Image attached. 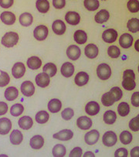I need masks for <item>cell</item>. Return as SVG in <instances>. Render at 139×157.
Returning <instances> with one entry per match:
<instances>
[{
  "mask_svg": "<svg viewBox=\"0 0 139 157\" xmlns=\"http://www.w3.org/2000/svg\"><path fill=\"white\" fill-rule=\"evenodd\" d=\"M19 41V35L15 32H8L2 36V45L6 47H13L17 44Z\"/></svg>",
  "mask_w": 139,
  "mask_h": 157,
  "instance_id": "cell-1",
  "label": "cell"
},
{
  "mask_svg": "<svg viewBox=\"0 0 139 157\" xmlns=\"http://www.w3.org/2000/svg\"><path fill=\"white\" fill-rule=\"evenodd\" d=\"M97 75L100 80L106 81V80L109 79L111 75V69L110 66L107 63L99 64L97 68Z\"/></svg>",
  "mask_w": 139,
  "mask_h": 157,
  "instance_id": "cell-2",
  "label": "cell"
},
{
  "mask_svg": "<svg viewBox=\"0 0 139 157\" xmlns=\"http://www.w3.org/2000/svg\"><path fill=\"white\" fill-rule=\"evenodd\" d=\"M48 28L44 25H39L36 26L33 31L34 38L39 41H43L47 39L48 36Z\"/></svg>",
  "mask_w": 139,
  "mask_h": 157,
  "instance_id": "cell-3",
  "label": "cell"
},
{
  "mask_svg": "<svg viewBox=\"0 0 139 157\" xmlns=\"http://www.w3.org/2000/svg\"><path fill=\"white\" fill-rule=\"evenodd\" d=\"M118 141L117 135L114 132L108 131L103 134V138H102V142L103 144L107 147H111L115 146Z\"/></svg>",
  "mask_w": 139,
  "mask_h": 157,
  "instance_id": "cell-4",
  "label": "cell"
},
{
  "mask_svg": "<svg viewBox=\"0 0 139 157\" xmlns=\"http://www.w3.org/2000/svg\"><path fill=\"white\" fill-rule=\"evenodd\" d=\"M118 38V32L114 29H106L102 33V39L107 44H113Z\"/></svg>",
  "mask_w": 139,
  "mask_h": 157,
  "instance_id": "cell-5",
  "label": "cell"
},
{
  "mask_svg": "<svg viewBox=\"0 0 139 157\" xmlns=\"http://www.w3.org/2000/svg\"><path fill=\"white\" fill-rule=\"evenodd\" d=\"M20 89H21L22 94L26 97H31L33 95L35 92V87L33 84L29 81H26L22 83Z\"/></svg>",
  "mask_w": 139,
  "mask_h": 157,
  "instance_id": "cell-6",
  "label": "cell"
},
{
  "mask_svg": "<svg viewBox=\"0 0 139 157\" xmlns=\"http://www.w3.org/2000/svg\"><path fill=\"white\" fill-rule=\"evenodd\" d=\"M25 72H26V67H25V65L21 62L16 63L12 68V75L16 79L21 78L22 77L24 76Z\"/></svg>",
  "mask_w": 139,
  "mask_h": 157,
  "instance_id": "cell-7",
  "label": "cell"
},
{
  "mask_svg": "<svg viewBox=\"0 0 139 157\" xmlns=\"http://www.w3.org/2000/svg\"><path fill=\"white\" fill-rule=\"evenodd\" d=\"M99 137H100V133H99V132L94 129L88 132L85 135L84 140H85V143L88 145H89V146H93V145L96 144V143H97Z\"/></svg>",
  "mask_w": 139,
  "mask_h": 157,
  "instance_id": "cell-8",
  "label": "cell"
},
{
  "mask_svg": "<svg viewBox=\"0 0 139 157\" xmlns=\"http://www.w3.org/2000/svg\"><path fill=\"white\" fill-rule=\"evenodd\" d=\"M81 51L79 47L76 45L70 46L66 50V55L68 58L72 60H77L81 57Z\"/></svg>",
  "mask_w": 139,
  "mask_h": 157,
  "instance_id": "cell-9",
  "label": "cell"
},
{
  "mask_svg": "<svg viewBox=\"0 0 139 157\" xmlns=\"http://www.w3.org/2000/svg\"><path fill=\"white\" fill-rule=\"evenodd\" d=\"M73 136V132L70 129H63L54 134L53 137L60 141H68Z\"/></svg>",
  "mask_w": 139,
  "mask_h": 157,
  "instance_id": "cell-10",
  "label": "cell"
},
{
  "mask_svg": "<svg viewBox=\"0 0 139 157\" xmlns=\"http://www.w3.org/2000/svg\"><path fill=\"white\" fill-rule=\"evenodd\" d=\"M134 38L129 33H124L119 38V44L124 49H128L131 47L133 44Z\"/></svg>",
  "mask_w": 139,
  "mask_h": 157,
  "instance_id": "cell-11",
  "label": "cell"
},
{
  "mask_svg": "<svg viewBox=\"0 0 139 157\" xmlns=\"http://www.w3.org/2000/svg\"><path fill=\"white\" fill-rule=\"evenodd\" d=\"M77 125L82 130H88L92 126V120L88 116H81L77 120Z\"/></svg>",
  "mask_w": 139,
  "mask_h": 157,
  "instance_id": "cell-12",
  "label": "cell"
},
{
  "mask_svg": "<svg viewBox=\"0 0 139 157\" xmlns=\"http://www.w3.org/2000/svg\"><path fill=\"white\" fill-rule=\"evenodd\" d=\"M65 20H66V23H69L71 26H76L81 21V16L76 12L70 11L66 13V16H65Z\"/></svg>",
  "mask_w": 139,
  "mask_h": 157,
  "instance_id": "cell-13",
  "label": "cell"
},
{
  "mask_svg": "<svg viewBox=\"0 0 139 157\" xmlns=\"http://www.w3.org/2000/svg\"><path fill=\"white\" fill-rule=\"evenodd\" d=\"M50 78L46 73H39L36 77V83L40 88H47L50 84Z\"/></svg>",
  "mask_w": 139,
  "mask_h": 157,
  "instance_id": "cell-14",
  "label": "cell"
},
{
  "mask_svg": "<svg viewBox=\"0 0 139 157\" xmlns=\"http://www.w3.org/2000/svg\"><path fill=\"white\" fill-rule=\"evenodd\" d=\"M86 113L91 116H94L100 112V105L96 101H90L85 106Z\"/></svg>",
  "mask_w": 139,
  "mask_h": 157,
  "instance_id": "cell-15",
  "label": "cell"
},
{
  "mask_svg": "<svg viewBox=\"0 0 139 157\" xmlns=\"http://www.w3.org/2000/svg\"><path fill=\"white\" fill-rule=\"evenodd\" d=\"M84 53H85L86 57H88L90 59H94L98 55V47L95 44H88L84 49Z\"/></svg>",
  "mask_w": 139,
  "mask_h": 157,
  "instance_id": "cell-16",
  "label": "cell"
},
{
  "mask_svg": "<svg viewBox=\"0 0 139 157\" xmlns=\"http://www.w3.org/2000/svg\"><path fill=\"white\" fill-rule=\"evenodd\" d=\"M12 128V122L8 118H0V135H6Z\"/></svg>",
  "mask_w": 139,
  "mask_h": 157,
  "instance_id": "cell-17",
  "label": "cell"
},
{
  "mask_svg": "<svg viewBox=\"0 0 139 157\" xmlns=\"http://www.w3.org/2000/svg\"><path fill=\"white\" fill-rule=\"evenodd\" d=\"M60 72L65 78H70L74 73V66L73 65V63L66 62L62 65Z\"/></svg>",
  "mask_w": 139,
  "mask_h": 157,
  "instance_id": "cell-18",
  "label": "cell"
},
{
  "mask_svg": "<svg viewBox=\"0 0 139 157\" xmlns=\"http://www.w3.org/2000/svg\"><path fill=\"white\" fill-rule=\"evenodd\" d=\"M0 17H1V20L2 23L6 25H9V26L13 25L16 22V16L12 12H3L1 14Z\"/></svg>",
  "mask_w": 139,
  "mask_h": 157,
  "instance_id": "cell-19",
  "label": "cell"
},
{
  "mask_svg": "<svg viewBox=\"0 0 139 157\" xmlns=\"http://www.w3.org/2000/svg\"><path fill=\"white\" fill-rule=\"evenodd\" d=\"M52 29L57 35H63L66 32V25L62 20H55L52 25Z\"/></svg>",
  "mask_w": 139,
  "mask_h": 157,
  "instance_id": "cell-20",
  "label": "cell"
},
{
  "mask_svg": "<svg viewBox=\"0 0 139 157\" xmlns=\"http://www.w3.org/2000/svg\"><path fill=\"white\" fill-rule=\"evenodd\" d=\"M29 144H30L32 149H39L43 146L44 139L43 138V136H39V135H36V136H34L33 137L31 138Z\"/></svg>",
  "mask_w": 139,
  "mask_h": 157,
  "instance_id": "cell-21",
  "label": "cell"
},
{
  "mask_svg": "<svg viewBox=\"0 0 139 157\" xmlns=\"http://www.w3.org/2000/svg\"><path fill=\"white\" fill-rule=\"evenodd\" d=\"M88 81H89V75H88V73L84 71H81L77 74L74 79L75 84L80 87L88 84Z\"/></svg>",
  "mask_w": 139,
  "mask_h": 157,
  "instance_id": "cell-22",
  "label": "cell"
},
{
  "mask_svg": "<svg viewBox=\"0 0 139 157\" xmlns=\"http://www.w3.org/2000/svg\"><path fill=\"white\" fill-rule=\"evenodd\" d=\"M109 18H110V14L108 11L106 10H101L95 15L94 20L97 23L102 24V23H106L109 20Z\"/></svg>",
  "mask_w": 139,
  "mask_h": 157,
  "instance_id": "cell-23",
  "label": "cell"
},
{
  "mask_svg": "<svg viewBox=\"0 0 139 157\" xmlns=\"http://www.w3.org/2000/svg\"><path fill=\"white\" fill-rule=\"evenodd\" d=\"M19 126L23 130H28L32 128L33 121L29 116H23L18 121Z\"/></svg>",
  "mask_w": 139,
  "mask_h": 157,
  "instance_id": "cell-24",
  "label": "cell"
},
{
  "mask_svg": "<svg viewBox=\"0 0 139 157\" xmlns=\"http://www.w3.org/2000/svg\"><path fill=\"white\" fill-rule=\"evenodd\" d=\"M26 64L29 69L38 70L39 68H40L41 65H42V60L38 57L33 56V57H30L29 58H28Z\"/></svg>",
  "mask_w": 139,
  "mask_h": 157,
  "instance_id": "cell-25",
  "label": "cell"
},
{
  "mask_svg": "<svg viewBox=\"0 0 139 157\" xmlns=\"http://www.w3.org/2000/svg\"><path fill=\"white\" fill-rule=\"evenodd\" d=\"M62 108V103L59 99L54 98L50 100L48 103V109L52 113H57Z\"/></svg>",
  "mask_w": 139,
  "mask_h": 157,
  "instance_id": "cell-26",
  "label": "cell"
},
{
  "mask_svg": "<svg viewBox=\"0 0 139 157\" xmlns=\"http://www.w3.org/2000/svg\"><path fill=\"white\" fill-rule=\"evenodd\" d=\"M19 95V91L17 90V88H15V87H9V88H7L6 90L5 91V96L6 99L9 101H12L16 100V98L18 97Z\"/></svg>",
  "mask_w": 139,
  "mask_h": 157,
  "instance_id": "cell-27",
  "label": "cell"
},
{
  "mask_svg": "<svg viewBox=\"0 0 139 157\" xmlns=\"http://www.w3.org/2000/svg\"><path fill=\"white\" fill-rule=\"evenodd\" d=\"M23 139V134L20 131L15 129L10 134V142L13 145H20Z\"/></svg>",
  "mask_w": 139,
  "mask_h": 157,
  "instance_id": "cell-28",
  "label": "cell"
},
{
  "mask_svg": "<svg viewBox=\"0 0 139 157\" xmlns=\"http://www.w3.org/2000/svg\"><path fill=\"white\" fill-rule=\"evenodd\" d=\"M73 38H74L75 42L77 44H84L87 40H88V35L84 32V30H77L74 33V35H73Z\"/></svg>",
  "mask_w": 139,
  "mask_h": 157,
  "instance_id": "cell-29",
  "label": "cell"
},
{
  "mask_svg": "<svg viewBox=\"0 0 139 157\" xmlns=\"http://www.w3.org/2000/svg\"><path fill=\"white\" fill-rule=\"evenodd\" d=\"M33 18L32 16L29 13H22L20 16V23L23 26H29L32 23Z\"/></svg>",
  "mask_w": 139,
  "mask_h": 157,
  "instance_id": "cell-30",
  "label": "cell"
},
{
  "mask_svg": "<svg viewBox=\"0 0 139 157\" xmlns=\"http://www.w3.org/2000/svg\"><path fill=\"white\" fill-rule=\"evenodd\" d=\"M43 72L46 73L47 75H48L50 76V78H53L56 75L57 72V68L54 63H47L44 65L43 68Z\"/></svg>",
  "mask_w": 139,
  "mask_h": 157,
  "instance_id": "cell-31",
  "label": "cell"
},
{
  "mask_svg": "<svg viewBox=\"0 0 139 157\" xmlns=\"http://www.w3.org/2000/svg\"><path fill=\"white\" fill-rule=\"evenodd\" d=\"M36 6L40 13H47L50 10V3L48 0H37Z\"/></svg>",
  "mask_w": 139,
  "mask_h": 157,
  "instance_id": "cell-32",
  "label": "cell"
},
{
  "mask_svg": "<svg viewBox=\"0 0 139 157\" xmlns=\"http://www.w3.org/2000/svg\"><path fill=\"white\" fill-rule=\"evenodd\" d=\"M117 119V115L114 111L109 110L104 113L103 115V121L107 125H112L115 122Z\"/></svg>",
  "mask_w": 139,
  "mask_h": 157,
  "instance_id": "cell-33",
  "label": "cell"
},
{
  "mask_svg": "<svg viewBox=\"0 0 139 157\" xmlns=\"http://www.w3.org/2000/svg\"><path fill=\"white\" fill-rule=\"evenodd\" d=\"M66 148L61 144H57L53 148L52 153L54 157H63L66 155Z\"/></svg>",
  "mask_w": 139,
  "mask_h": 157,
  "instance_id": "cell-34",
  "label": "cell"
},
{
  "mask_svg": "<svg viewBox=\"0 0 139 157\" xmlns=\"http://www.w3.org/2000/svg\"><path fill=\"white\" fill-rule=\"evenodd\" d=\"M128 29L131 33H137L139 30V20L137 18H132L128 20Z\"/></svg>",
  "mask_w": 139,
  "mask_h": 157,
  "instance_id": "cell-35",
  "label": "cell"
},
{
  "mask_svg": "<svg viewBox=\"0 0 139 157\" xmlns=\"http://www.w3.org/2000/svg\"><path fill=\"white\" fill-rule=\"evenodd\" d=\"M84 7L89 11H95L99 8L98 0H84Z\"/></svg>",
  "mask_w": 139,
  "mask_h": 157,
  "instance_id": "cell-36",
  "label": "cell"
},
{
  "mask_svg": "<svg viewBox=\"0 0 139 157\" xmlns=\"http://www.w3.org/2000/svg\"><path fill=\"white\" fill-rule=\"evenodd\" d=\"M101 102L103 104V106L105 107H110V106L113 105V104L115 103V99L112 97L110 92H107L105 94H103L101 98Z\"/></svg>",
  "mask_w": 139,
  "mask_h": 157,
  "instance_id": "cell-37",
  "label": "cell"
},
{
  "mask_svg": "<svg viewBox=\"0 0 139 157\" xmlns=\"http://www.w3.org/2000/svg\"><path fill=\"white\" fill-rule=\"evenodd\" d=\"M50 115L46 111H40L36 115V121L39 124H45L48 121Z\"/></svg>",
  "mask_w": 139,
  "mask_h": 157,
  "instance_id": "cell-38",
  "label": "cell"
},
{
  "mask_svg": "<svg viewBox=\"0 0 139 157\" xmlns=\"http://www.w3.org/2000/svg\"><path fill=\"white\" fill-rule=\"evenodd\" d=\"M120 141L122 144L128 145L132 141V135L128 131H123L120 134Z\"/></svg>",
  "mask_w": 139,
  "mask_h": 157,
  "instance_id": "cell-39",
  "label": "cell"
},
{
  "mask_svg": "<svg viewBox=\"0 0 139 157\" xmlns=\"http://www.w3.org/2000/svg\"><path fill=\"white\" fill-rule=\"evenodd\" d=\"M122 86L127 91H132L135 88L136 83L134 79L132 78H123V81H122Z\"/></svg>",
  "mask_w": 139,
  "mask_h": 157,
  "instance_id": "cell-40",
  "label": "cell"
},
{
  "mask_svg": "<svg viewBox=\"0 0 139 157\" xmlns=\"http://www.w3.org/2000/svg\"><path fill=\"white\" fill-rule=\"evenodd\" d=\"M118 112L120 116H127L130 112V107L128 105V104L126 103V102H121V104H119V105L118 107Z\"/></svg>",
  "mask_w": 139,
  "mask_h": 157,
  "instance_id": "cell-41",
  "label": "cell"
},
{
  "mask_svg": "<svg viewBox=\"0 0 139 157\" xmlns=\"http://www.w3.org/2000/svg\"><path fill=\"white\" fill-rule=\"evenodd\" d=\"M23 111H24V107H23V105H21V104H15L10 109V114L13 116L17 117L22 115Z\"/></svg>",
  "mask_w": 139,
  "mask_h": 157,
  "instance_id": "cell-42",
  "label": "cell"
},
{
  "mask_svg": "<svg viewBox=\"0 0 139 157\" xmlns=\"http://www.w3.org/2000/svg\"><path fill=\"white\" fill-rule=\"evenodd\" d=\"M107 54L111 58H118L121 55V50L117 46H111L107 49Z\"/></svg>",
  "mask_w": 139,
  "mask_h": 157,
  "instance_id": "cell-43",
  "label": "cell"
},
{
  "mask_svg": "<svg viewBox=\"0 0 139 157\" xmlns=\"http://www.w3.org/2000/svg\"><path fill=\"white\" fill-rule=\"evenodd\" d=\"M109 92L111 93L112 97L114 98L115 101H118L119 100H121V98H122V95H123V92H122V91L121 90V88H118V87L112 88Z\"/></svg>",
  "mask_w": 139,
  "mask_h": 157,
  "instance_id": "cell-44",
  "label": "cell"
},
{
  "mask_svg": "<svg viewBox=\"0 0 139 157\" xmlns=\"http://www.w3.org/2000/svg\"><path fill=\"white\" fill-rule=\"evenodd\" d=\"M10 81L9 75L8 73L2 71H0V87L3 88L5 86L8 85V84Z\"/></svg>",
  "mask_w": 139,
  "mask_h": 157,
  "instance_id": "cell-45",
  "label": "cell"
},
{
  "mask_svg": "<svg viewBox=\"0 0 139 157\" xmlns=\"http://www.w3.org/2000/svg\"><path fill=\"white\" fill-rule=\"evenodd\" d=\"M128 9L131 13H136L139 11L138 0H129L128 2Z\"/></svg>",
  "mask_w": 139,
  "mask_h": 157,
  "instance_id": "cell-46",
  "label": "cell"
},
{
  "mask_svg": "<svg viewBox=\"0 0 139 157\" xmlns=\"http://www.w3.org/2000/svg\"><path fill=\"white\" fill-rule=\"evenodd\" d=\"M74 115V112L72 109L70 108H67V109H65L62 112L61 116L62 118H63L66 121H68V120H70Z\"/></svg>",
  "mask_w": 139,
  "mask_h": 157,
  "instance_id": "cell-47",
  "label": "cell"
},
{
  "mask_svg": "<svg viewBox=\"0 0 139 157\" xmlns=\"http://www.w3.org/2000/svg\"><path fill=\"white\" fill-rule=\"evenodd\" d=\"M139 116H136L135 118H132L129 122V128H131L132 131L137 132L139 130Z\"/></svg>",
  "mask_w": 139,
  "mask_h": 157,
  "instance_id": "cell-48",
  "label": "cell"
},
{
  "mask_svg": "<svg viewBox=\"0 0 139 157\" xmlns=\"http://www.w3.org/2000/svg\"><path fill=\"white\" fill-rule=\"evenodd\" d=\"M66 5V0H53V6L57 10L63 9Z\"/></svg>",
  "mask_w": 139,
  "mask_h": 157,
  "instance_id": "cell-49",
  "label": "cell"
},
{
  "mask_svg": "<svg viewBox=\"0 0 139 157\" xmlns=\"http://www.w3.org/2000/svg\"><path fill=\"white\" fill-rule=\"evenodd\" d=\"M115 157H127L128 156V150L125 148H120L117 149L115 152Z\"/></svg>",
  "mask_w": 139,
  "mask_h": 157,
  "instance_id": "cell-50",
  "label": "cell"
},
{
  "mask_svg": "<svg viewBox=\"0 0 139 157\" xmlns=\"http://www.w3.org/2000/svg\"><path fill=\"white\" fill-rule=\"evenodd\" d=\"M82 149L81 147H75L70 153V157H81L82 156Z\"/></svg>",
  "mask_w": 139,
  "mask_h": 157,
  "instance_id": "cell-51",
  "label": "cell"
},
{
  "mask_svg": "<svg viewBox=\"0 0 139 157\" xmlns=\"http://www.w3.org/2000/svg\"><path fill=\"white\" fill-rule=\"evenodd\" d=\"M131 104L134 107H138L139 106V92L136 91L131 96Z\"/></svg>",
  "mask_w": 139,
  "mask_h": 157,
  "instance_id": "cell-52",
  "label": "cell"
},
{
  "mask_svg": "<svg viewBox=\"0 0 139 157\" xmlns=\"http://www.w3.org/2000/svg\"><path fill=\"white\" fill-rule=\"evenodd\" d=\"M14 0H0V6L4 9H8L13 5Z\"/></svg>",
  "mask_w": 139,
  "mask_h": 157,
  "instance_id": "cell-53",
  "label": "cell"
},
{
  "mask_svg": "<svg viewBox=\"0 0 139 157\" xmlns=\"http://www.w3.org/2000/svg\"><path fill=\"white\" fill-rule=\"evenodd\" d=\"M8 112V105L4 101H0V115H3Z\"/></svg>",
  "mask_w": 139,
  "mask_h": 157,
  "instance_id": "cell-54",
  "label": "cell"
},
{
  "mask_svg": "<svg viewBox=\"0 0 139 157\" xmlns=\"http://www.w3.org/2000/svg\"><path fill=\"white\" fill-rule=\"evenodd\" d=\"M132 78V79H135V74L133 71L132 70H126L124 71L123 74V78Z\"/></svg>",
  "mask_w": 139,
  "mask_h": 157,
  "instance_id": "cell-55",
  "label": "cell"
},
{
  "mask_svg": "<svg viewBox=\"0 0 139 157\" xmlns=\"http://www.w3.org/2000/svg\"><path fill=\"white\" fill-rule=\"evenodd\" d=\"M131 157H139V147L136 146V147L133 148L131 151Z\"/></svg>",
  "mask_w": 139,
  "mask_h": 157,
  "instance_id": "cell-56",
  "label": "cell"
},
{
  "mask_svg": "<svg viewBox=\"0 0 139 157\" xmlns=\"http://www.w3.org/2000/svg\"><path fill=\"white\" fill-rule=\"evenodd\" d=\"M88 156H91V157H94V154L92 152H87L84 154V157H88Z\"/></svg>",
  "mask_w": 139,
  "mask_h": 157,
  "instance_id": "cell-57",
  "label": "cell"
},
{
  "mask_svg": "<svg viewBox=\"0 0 139 157\" xmlns=\"http://www.w3.org/2000/svg\"><path fill=\"white\" fill-rule=\"evenodd\" d=\"M138 44H139V40H137L136 41V43H135V49H136V50H137V51H139Z\"/></svg>",
  "mask_w": 139,
  "mask_h": 157,
  "instance_id": "cell-58",
  "label": "cell"
},
{
  "mask_svg": "<svg viewBox=\"0 0 139 157\" xmlns=\"http://www.w3.org/2000/svg\"><path fill=\"white\" fill-rule=\"evenodd\" d=\"M103 1H106V0H103Z\"/></svg>",
  "mask_w": 139,
  "mask_h": 157,
  "instance_id": "cell-59",
  "label": "cell"
}]
</instances>
